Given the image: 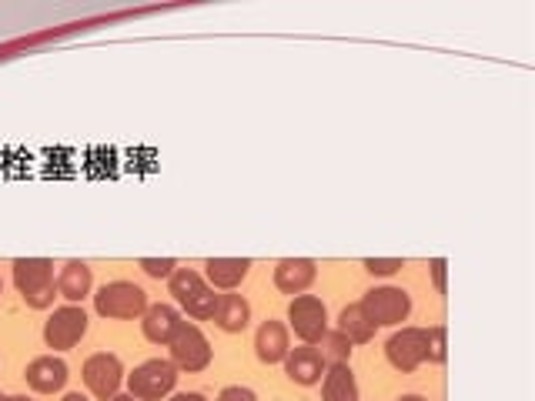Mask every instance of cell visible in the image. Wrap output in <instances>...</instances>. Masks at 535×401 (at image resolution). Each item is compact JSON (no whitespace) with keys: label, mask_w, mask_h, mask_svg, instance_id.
I'll use <instances>...</instances> for the list:
<instances>
[{"label":"cell","mask_w":535,"mask_h":401,"mask_svg":"<svg viewBox=\"0 0 535 401\" xmlns=\"http://www.w3.org/2000/svg\"><path fill=\"white\" fill-rule=\"evenodd\" d=\"M17 291L31 308H47L54 301V264L44 258H21L14 261Z\"/></svg>","instance_id":"cell-1"},{"label":"cell","mask_w":535,"mask_h":401,"mask_svg":"<svg viewBox=\"0 0 535 401\" xmlns=\"http://www.w3.org/2000/svg\"><path fill=\"white\" fill-rule=\"evenodd\" d=\"M171 295L178 298V305L188 311L191 318H211L221 298V295H214V288L204 285V278L191 268H181L171 275Z\"/></svg>","instance_id":"cell-2"},{"label":"cell","mask_w":535,"mask_h":401,"mask_svg":"<svg viewBox=\"0 0 535 401\" xmlns=\"http://www.w3.org/2000/svg\"><path fill=\"white\" fill-rule=\"evenodd\" d=\"M94 305L104 318H138L148 311V295L131 281H111L94 295Z\"/></svg>","instance_id":"cell-3"},{"label":"cell","mask_w":535,"mask_h":401,"mask_svg":"<svg viewBox=\"0 0 535 401\" xmlns=\"http://www.w3.org/2000/svg\"><path fill=\"white\" fill-rule=\"evenodd\" d=\"M128 385H131V395L134 398L158 401V398L168 395V391H174V385H178V368H174L171 361L151 358V361H144L141 368H134V375L128 378Z\"/></svg>","instance_id":"cell-4"},{"label":"cell","mask_w":535,"mask_h":401,"mask_svg":"<svg viewBox=\"0 0 535 401\" xmlns=\"http://www.w3.org/2000/svg\"><path fill=\"white\" fill-rule=\"evenodd\" d=\"M362 311L375 328L398 325V321H405L408 311H412V298H408V291L402 288H372L362 298Z\"/></svg>","instance_id":"cell-5"},{"label":"cell","mask_w":535,"mask_h":401,"mask_svg":"<svg viewBox=\"0 0 535 401\" xmlns=\"http://www.w3.org/2000/svg\"><path fill=\"white\" fill-rule=\"evenodd\" d=\"M208 361H211L208 338L201 335V328L181 321L178 335L171 338V365L181 371H201V368H208Z\"/></svg>","instance_id":"cell-6"},{"label":"cell","mask_w":535,"mask_h":401,"mask_svg":"<svg viewBox=\"0 0 535 401\" xmlns=\"http://www.w3.org/2000/svg\"><path fill=\"white\" fill-rule=\"evenodd\" d=\"M288 321L305 345H315V341L325 338V331H328V311L315 295H298L295 301H291Z\"/></svg>","instance_id":"cell-7"},{"label":"cell","mask_w":535,"mask_h":401,"mask_svg":"<svg viewBox=\"0 0 535 401\" xmlns=\"http://www.w3.org/2000/svg\"><path fill=\"white\" fill-rule=\"evenodd\" d=\"M84 331H87V315L81 308L67 305V308H57L54 315L47 318L44 341H47V348L64 351V348H74L77 341L84 338Z\"/></svg>","instance_id":"cell-8"},{"label":"cell","mask_w":535,"mask_h":401,"mask_svg":"<svg viewBox=\"0 0 535 401\" xmlns=\"http://www.w3.org/2000/svg\"><path fill=\"white\" fill-rule=\"evenodd\" d=\"M388 361L398 371H415L425 361L428 351V331L425 328H402L398 335L388 338Z\"/></svg>","instance_id":"cell-9"},{"label":"cell","mask_w":535,"mask_h":401,"mask_svg":"<svg viewBox=\"0 0 535 401\" xmlns=\"http://www.w3.org/2000/svg\"><path fill=\"white\" fill-rule=\"evenodd\" d=\"M124 371H121V361L114 355H107V351H101V355H91L84 365V385L94 391L97 398H114L118 395V385H121Z\"/></svg>","instance_id":"cell-10"},{"label":"cell","mask_w":535,"mask_h":401,"mask_svg":"<svg viewBox=\"0 0 535 401\" xmlns=\"http://www.w3.org/2000/svg\"><path fill=\"white\" fill-rule=\"evenodd\" d=\"M315 261L311 258H285V261H278V268H275V285L278 291H285V295H301L311 281H315Z\"/></svg>","instance_id":"cell-11"},{"label":"cell","mask_w":535,"mask_h":401,"mask_svg":"<svg viewBox=\"0 0 535 401\" xmlns=\"http://www.w3.org/2000/svg\"><path fill=\"white\" fill-rule=\"evenodd\" d=\"M285 371H288L291 381H298V385H315V381L325 375V358H321L318 348L301 345L295 351H288Z\"/></svg>","instance_id":"cell-12"},{"label":"cell","mask_w":535,"mask_h":401,"mask_svg":"<svg viewBox=\"0 0 535 401\" xmlns=\"http://www.w3.org/2000/svg\"><path fill=\"white\" fill-rule=\"evenodd\" d=\"M67 381V365L61 358H34L31 365H27V385L34 391H44V395H51V391L64 388Z\"/></svg>","instance_id":"cell-13"},{"label":"cell","mask_w":535,"mask_h":401,"mask_svg":"<svg viewBox=\"0 0 535 401\" xmlns=\"http://www.w3.org/2000/svg\"><path fill=\"white\" fill-rule=\"evenodd\" d=\"M255 348H258V358L265 361V365H275V361H285L288 358V328L281 325V321H265V325L258 328L255 335Z\"/></svg>","instance_id":"cell-14"},{"label":"cell","mask_w":535,"mask_h":401,"mask_svg":"<svg viewBox=\"0 0 535 401\" xmlns=\"http://www.w3.org/2000/svg\"><path fill=\"white\" fill-rule=\"evenodd\" d=\"M178 328H181V315L168 305H154L148 308V315H144V335H148V341H154V345H171Z\"/></svg>","instance_id":"cell-15"},{"label":"cell","mask_w":535,"mask_h":401,"mask_svg":"<svg viewBox=\"0 0 535 401\" xmlns=\"http://www.w3.org/2000/svg\"><path fill=\"white\" fill-rule=\"evenodd\" d=\"M214 321H218L225 331H245L248 328V318H251V308L248 301L241 295H221L218 298V308H214Z\"/></svg>","instance_id":"cell-16"},{"label":"cell","mask_w":535,"mask_h":401,"mask_svg":"<svg viewBox=\"0 0 535 401\" xmlns=\"http://www.w3.org/2000/svg\"><path fill=\"white\" fill-rule=\"evenodd\" d=\"M57 291H61L67 301L87 298V291H91V268H87L84 261H67L61 278H57Z\"/></svg>","instance_id":"cell-17"},{"label":"cell","mask_w":535,"mask_h":401,"mask_svg":"<svg viewBox=\"0 0 535 401\" xmlns=\"http://www.w3.org/2000/svg\"><path fill=\"white\" fill-rule=\"evenodd\" d=\"M325 401H358V381L348 365H332L325 375V388H321Z\"/></svg>","instance_id":"cell-18"},{"label":"cell","mask_w":535,"mask_h":401,"mask_svg":"<svg viewBox=\"0 0 535 401\" xmlns=\"http://www.w3.org/2000/svg\"><path fill=\"white\" fill-rule=\"evenodd\" d=\"M204 268H208V278H211L214 288H235L238 281H245L251 261H245V258H211Z\"/></svg>","instance_id":"cell-19"},{"label":"cell","mask_w":535,"mask_h":401,"mask_svg":"<svg viewBox=\"0 0 535 401\" xmlns=\"http://www.w3.org/2000/svg\"><path fill=\"white\" fill-rule=\"evenodd\" d=\"M338 331H342V335L352 341V345H365V341H372L375 325L365 318L362 305H348L342 311V318H338Z\"/></svg>","instance_id":"cell-20"},{"label":"cell","mask_w":535,"mask_h":401,"mask_svg":"<svg viewBox=\"0 0 535 401\" xmlns=\"http://www.w3.org/2000/svg\"><path fill=\"white\" fill-rule=\"evenodd\" d=\"M348 355H352V341L342 331H325V338H321V358H325V365L328 361L332 365H348Z\"/></svg>","instance_id":"cell-21"},{"label":"cell","mask_w":535,"mask_h":401,"mask_svg":"<svg viewBox=\"0 0 535 401\" xmlns=\"http://www.w3.org/2000/svg\"><path fill=\"white\" fill-rule=\"evenodd\" d=\"M428 361H435V365H442L445 361V328H432L428 331V351H425Z\"/></svg>","instance_id":"cell-22"},{"label":"cell","mask_w":535,"mask_h":401,"mask_svg":"<svg viewBox=\"0 0 535 401\" xmlns=\"http://www.w3.org/2000/svg\"><path fill=\"white\" fill-rule=\"evenodd\" d=\"M141 268L148 271L151 278H171L174 275V261L171 258H161V261L158 258H144Z\"/></svg>","instance_id":"cell-23"},{"label":"cell","mask_w":535,"mask_h":401,"mask_svg":"<svg viewBox=\"0 0 535 401\" xmlns=\"http://www.w3.org/2000/svg\"><path fill=\"white\" fill-rule=\"evenodd\" d=\"M365 268L372 271V275H395V271L402 268V258H368Z\"/></svg>","instance_id":"cell-24"},{"label":"cell","mask_w":535,"mask_h":401,"mask_svg":"<svg viewBox=\"0 0 535 401\" xmlns=\"http://www.w3.org/2000/svg\"><path fill=\"white\" fill-rule=\"evenodd\" d=\"M218 401H258L255 398V391L251 388H241V385H231V388H225L218 395Z\"/></svg>","instance_id":"cell-25"},{"label":"cell","mask_w":535,"mask_h":401,"mask_svg":"<svg viewBox=\"0 0 535 401\" xmlns=\"http://www.w3.org/2000/svg\"><path fill=\"white\" fill-rule=\"evenodd\" d=\"M435 285H439V291H445V261H435Z\"/></svg>","instance_id":"cell-26"},{"label":"cell","mask_w":535,"mask_h":401,"mask_svg":"<svg viewBox=\"0 0 535 401\" xmlns=\"http://www.w3.org/2000/svg\"><path fill=\"white\" fill-rule=\"evenodd\" d=\"M168 401H208V398L198 395V391H184V395H174V398H168Z\"/></svg>","instance_id":"cell-27"},{"label":"cell","mask_w":535,"mask_h":401,"mask_svg":"<svg viewBox=\"0 0 535 401\" xmlns=\"http://www.w3.org/2000/svg\"><path fill=\"white\" fill-rule=\"evenodd\" d=\"M107 401H138L134 395H114V398H107Z\"/></svg>","instance_id":"cell-28"},{"label":"cell","mask_w":535,"mask_h":401,"mask_svg":"<svg viewBox=\"0 0 535 401\" xmlns=\"http://www.w3.org/2000/svg\"><path fill=\"white\" fill-rule=\"evenodd\" d=\"M398 401H428V398H422V395H402Z\"/></svg>","instance_id":"cell-29"},{"label":"cell","mask_w":535,"mask_h":401,"mask_svg":"<svg viewBox=\"0 0 535 401\" xmlns=\"http://www.w3.org/2000/svg\"><path fill=\"white\" fill-rule=\"evenodd\" d=\"M64 401H87V398H84V395H81V391H74V395H67V398H64Z\"/></svg>","instance_id":"cell-30"},{"label":"cell","mask_w":535,"mask_h":401,"mask_svg":"<svg viewBox=\"0 0 535 401\" xmlns=\"http://www.w3.org/2000/svg\"><path fill=\"white\" fill-rule=\"evenodd\" d=\"M7 401H27V398H7Z\"/></svg>","instance_id":"cell-31"},{"label":"cell","mask_w":535,"mask_h":401,"mask_svg":"<svg viewBox=\"0 0 535 401\" xmlns=\"http://www.w3.org/2000/svg\"><path fill=\"white\" fill-rule=\"evenodd\" d=\"M0 401H7V398H4V395H0Z\"/></svg>","instance_id":"cell-32"}]
</instances>
